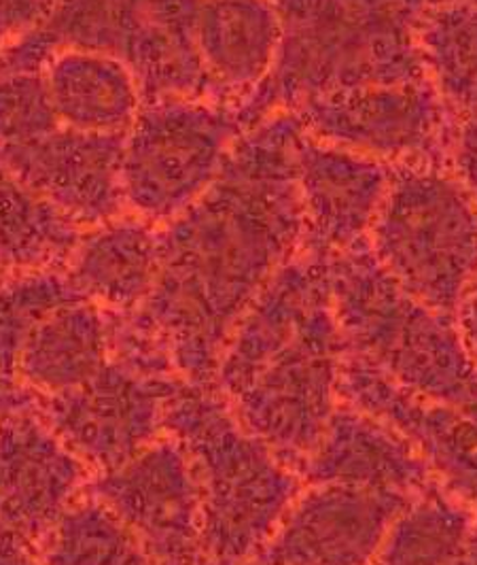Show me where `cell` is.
<instances>
[{
  "label": "cell",
  "instance_id": "cell-1",
  "mask_svg": "<svg viewBox=\"0 0 477 565\" xmlns=\"http://www.w3.org/2000/svg\"><path fill=\"white\" fill-rule=\"evenodd\" d=\"M295 114L247 128L221 177L160 227V273L137 312L164 342L176 374L213 385L225 342L272 277L302 254Z\"/></svg>",
  "mask_w": 477,
  "mask_h": 565
},
{
  "label": "cell",
  "instance_id": "cell-2",
  "mask_svg": "<svg viewBox=\"0 0 477 565\" xmlns=\"http://www.w3.org/2000/svg\"><path fill=\"white\" fill-rule=\"evenodd\" d=\"M344 355L327 264L300 254L234 328L213 385L238 422L297 472L342 404Z\"/></svg>",
  "mask_w": 477,
  "mask_h": 565
},
{
  "label": "cell",
  "instance_id": "cell-3",
  "mask_svg": "<svg viewBox=\"0 0 477 565\" xmlns=\"http://www.w3.org/2000/svg\"><path fill=\"white\" fill-rule=\"evenodd\" d=\"M442 0H272L281 50L270 77L234 109L242 128L316 96L424 79L419 26Z\"/></svg>",
  "mask_w": 477,
  "mask_h": 565
},
{
  "label": "cell",
  "instance_id": "cell-4",
  "mask_svg": "<svg viewBox=\"0 0 477 565\" xmlns=\"http://www.w3.org/2000/svg\"><path fill=\"white\" fill-rule=\"evenodd\" d=\"M164 434L192 463L208 564H253L304 489L297 472L240 424L210 385L176 381Z\"/></svg>",
  "mask_w": 477,
  "mask_h": 565
},
{
  "label": "cell",
  "instance_id": "cell-5",
  "mask_svg": "<svg viewBox=\"0 0 477 565\" xmlns=\"http://www.w3.org/2000/svg\"><path fill=\"white\" fill-rule=\"evenodd\" d=\"M346 349L399 385L456 408L477 406V362L456 319L424 307L367 241L325 259Z\"/></svg>",
  "mask_w": 477,
  "mask_h": 565
},
{
  "label": "cell",
  "instance_id": "cell-6",
  "mask_svg": "<svg viewBox=\"0 0 477 565\" xmlns=\"http://www.w3.org/2000/svg\"><path fill=\"white\" fill-rule=\"evenodd\" d=\"M367 245L410 296L456 319L477 277L476 202L446 162L394 164Z\"/></svg>",
  "mask_w": 477,
  "mask_h": 565
},
{
  "label": "cell",
  "instance_id": "cell-7",
  "mask_svg": "<svg viewBox=\"0 0 477 565\" xmlns=\"http://www.w3.org/2000/svg\"><path fill=\"white\" fill-rule=\"evenodd\" d=\"M242 132L234 111L199 96L144 103L121 147L126 211L166 226L215 185Z\"/></svg>",
  "mask_w": 477,
  "mask_h": 565
},
{
  "label": "cell",
  "instance_id": "cell-8",
  "mask_svg": "<svg viewBox=\"0 0 477 565\" xmlns=\"http://www.w3.org/2000/svg\"><path fill=\"white\" fill-rule=\"evenodd\" d=\"M291 114L316 141L387 164L446 162L452 115L424 77L405 84L364 85L316 96Z\"/></svg>",
  "mask_w": 477,
  "mask_h": 565
},
{
  "label": "cell",
  "instance_id": "cell-9",
  "mask_svg": "<svg viewBox=\"0 0 477 565\" xmlns=\"http://www.w3.org/2000/svg\"><path fill=\"white\" fill-rule=\"evenodd\" d=\"M176 381L109 358L79 387L39 397V411L89 472L107 475L164 436V411Z\"/></svg>",
  "mask_w": 477,
  "mask_h": 565
},
{
  "label": "cell",
  "instance_id": "cell-10",
  "mask_svg": "<svg viewBox=\"0 0 477 565\" xmlns=\"http://www.w3.org/2000/svg\"><path fill=\"white\" fill-rule=\"evenodd\" d=\"M85 7L62 24L84 22L66 34L64 45H84L126 62L137 75L144 98L199 96L206 79L196 54L199 0H64ZM54 18V20H56Z\"/></svg>",
  "mask_w": 477,
  "mask_h": 565
},
{
  "label": "cell",
  "instance_id": "cell-11",
  "mask_svg": "<svg viewBox=\"0 0 477 565\" xmlns=\"http://www.w3.org/2000/svg\"><path fill=\"white\" fill-rule=\"evenodd\" d=\"M85 491L130 527L153 565H210L202 500L183 447L162 436L121 468L96 475Z\"/></svg>",
  "mask_w": 477,
  "mask_h": 565
},
{
  "label": "cell",
  "instance_id": "cell-12",
  "mask_svg": "<svg viewBox=\"0 0 477 565\" xmlns=\"http://www.w3.org/2000/svg\"><path fill=\"white\" fill-rule=\"evenodd\" d=\"M412 500L342 482L310 484L253 564L373 565L394 519Z\"/></svg>",
  "mask_w": 477,
  "mask_h": 565
},
{
  "label": "cell",
  "instance_id": "cell-13",
  "mask_svg": "<svg viewBox=\"0 0 477 565\" xmlns=\"http://www.w3.org/2000/svg\"><path fill=\"white\" fill-rule=\"evenodd\" d=\"M87 482L84 461L57 438L39 406L0 419V540L36 553Z\"/></svg>",
  "mask_w": 477,
  "mask_h": 565
},
{
  "label": "cell",
  "instance_id": "cell-14",
  "mask_svg": "<svg viewBox=\"0 0 477 565\" xmlns=\"http://www.w3.org/2000/svg\"><path fill=\"white\" fill-rule=\"evenodd\" d=\"M339 399L389 425L419 451L446 489L476 502L477 424L465 408L405 390L348 349L339 372Z\"/></svg>",
  "mask_w": 477,
  "mask_h": 565
},
{
  "label": "cell",
  "instance_id": "cell-15",
  "mask_svg": "<svg viewBox=\"0 0 477 565\" xmlns=\"http://www.w3.org/2000/svg\"><path fill=\"white\" fill-rule=\"evenodd\" d=\"M391 172L393 167L382 160L316 141L304 132L295 149L302 254L327 259L367 241Z\"/></svg>",
  "mask_w": 477,
  "mask_h": 565
},
{
  "label": "cell",
  "instance_id": "cell-16",
  "mask_svg": "<svg viewBox=\"0 0 477 565\" xmlns=\"http://www.w3.org/2000/svg\"><path fill=\"white\" fill-rule=\"evenodd\" d=\"M123 137H91L66 128L0 147V167L50 200L82 230L126 215L121 192Z\"/></svg>",
  "mask_w": 477,
  "mask_h": 565
},
{
  "label": "cell",
  "instance_id": "cell-17",
  "mask_svg": "<svg viewBox=\"0 0 477 565\" xmlns=\"http://www.w3.org/2000/svg\"><path fill=\"white\" fill-rule=\"evenodd\" d=\"M308 484L342 482L416 498L440 479L419 451L389 425L353 406H337L321 443L300 466Z\"/></svg>",
  "mask_w": 477,
  "mask_h": 565
},
{
  "label": "cell",
  "instance_id": "cell-18",
  "mask_svg": "<svg viewBox=\"0 0 477 565\" xmlns=\"http://www.w3.org/2000/svg\"><path fill=\"white\" fill-rule=\"evenodd\" d=\"M62 128L91 137H126L144 105L132 68L100 50L59 45L41 66Z\"/></svg>",
  "mask_w": 477,
  "mask_h": 565
},
{
  "label": "cell",
  "instance_id": "cell-19",
  "mask_svg": "<svg viewBox=\"0 0 477 565\" xmlns=\"http://www.w3.org/2000/svg\"><path fill=\"white\" fill-rule=\"evenodd\" d=\"M281 18L272 0H199L196 54L208 87L251 96L281 50Z\"/></svg>",
  "mask_w": 477,
  "mask_h": 565
},
{
  "label": "cell",
  "instance_id": "cell-20",
  "mask_svg": "<svg viewBox=\"0 0 477 565\" xmlns=\"http://www.w3.org/2000/svg\"><path fill=\"white\" fill-rule=\"evenodd\" d=\"M160 227L126 213L85 230L64 273L91 305L132 312L149 298L160 273Z\"/></svg>",
  "mask_w": 477,
  "mask_h": 565
},
{
  "label": "cell",
  "instance_id": "cell-21",
  "mask_svg": "<svg viewBox=\"0 0 477 565\" xmlns=\"http://www.w3.org/2000/svg\"><path fill=\"white\" fill-rule=\"evenodd\" d=\"M111 358V317L89 300L52 312L32 332L18 360V381L39 397L79 387Z\"/></svg>",
  "mask_w": 477,
  "mask_h": 565
},
{
  "label": "cell",
  "instance_id": "cell-22",
  "mask_svg": "<svg viewBox=\"0 0 477 565\" xmlns=\"http://www.w3.org/2000/svg\"><path fill=\"white\" fill-rule=\"evenodd\" d=\"M85 230L0 167V273L64 270Z\"/></svg>",
  "mask_w": 477,
  "mask_h": 565
},
{
  "label": "cell",
  "instance_id": "cell-23",
  "mask_svg": "<svg viewBox=\"0 0 477 565\" xmlns=\"http://www.w3.org/2000/svg\"><path fill=\"white\" fill-rule=\"evenodd\" d=\"M476 527V510L437 482L401 510L373 565H456Z\"/></svg>",
  "mask_w": 477,
  "mask_h": 565
},
{
  "label": "cell",
  "instance_id": "cell-24",
  "mask_svg": "<svg viewBox=\"0 0 477 565\" xmlns=\"http://www.w3.org/2000/svg\"><path fill=\"white\" fill-rule=\"evenodd\" d=\"M426 79L454 117L477 115V2L442 0L419 26Z\"/></svg>",
  "mask_w": 477,
  "mask_h": 565
},
{
  "label": "cell",
  "instance_id": "cell-25",
  "mask_svg": "<svg viewBox=\"0 0 477 565\" xmlns=\"http://www.w3.org/2000/svg\"><path fill=\"white\" fill-rule=\"evenodd\" d=\"M36 557L41 565H153L130 527L87 491L57 521Z\"/></svg>",
  "mask_w": 477,
  "mask_h": 565
},
{
  "label": "cell",
  "instance_id": "cell-26",
  "mask_svg": "<svg viewBox=\"0 0 477 565\" xmlns=\"http://www.w3.org/2000/svg\"><path fill=\"white\" fill-rule=\"evenodd\" d=\"M84 296L64 270L9 275L0 279V374L15 379L18 360L32 332L59 307Z\"/></svg>",
  "mask_w": 477,
  "mask_h": 565
},
{
  "label": "cell",
  "instance_id": "cell-27",
  "mask_svg": "<svg viewBox=\"0 0 477 565\" xmlns=\"http://www.w3.org/2000/svg\"><path fill=\"white\" fill-rule=\"evenodd\" d=\"M59 126L41 68L0 73V147L26 145Z\"/></svg>",
  "mask_w": 477,
  "mask_h": 565
},
{
  "label": "cell",
  "instance_id": "cell-28",
  "mask_svg": "<svg viewBox=\"0 0 477 565\" xmlns=\"http://www.w3.org/2000/svg\"><path fill=\"white\" fill-rule=\"evenodd\" d=\"M446 164L477 206V115L456 117L449 135Z\"/></svg>",
  "mask_w": 477,
  "mask_h": 565
},
{
  "label": "cell",
  "instance_id": "cell-29",
  "mask_svg": "<svg viewBox=\"0 0 477 565\" xmlns=\"http://www.w3.org/2000/svg\"><path fill=\"white\" fill-rule=\"evenodd\" d=\"M64 0H0V41H15L54 20Z\"/></svg>",
  "mask_w": 477,
  "mask_h": 565
},
{
  "label": "cell",
  "instance_id": "cell-30",
  "mask_svg": "<svg viewBox=\"0 0 477 565\" xmlns=\"http://www.w3.org/2000/svg\"><path fill=\"white\" fill-rule=\"evenodd\" d=\"M30 406H39V396L32 394L20 381L0 374V419L13 411Z\"/></svg>",
  "mask_w": 477,
  "mask_h": 565
},
{
  "label": "cell",
  "instance_id": "cell-31",
  "mask_svg": "<svg viewBox=\"0 0 477 565\" xmlns=\"http://www.w3.org/2000/svg\"><path fill=\"white\" fill-rule=\"evenodd\" d=\"M456 323H458V330L477 362V277L471 282V287L467 289V294L458 307Z\"/></svg>",
  "mask_w": 477,
  "mask_h": 565
},
{
  "label": "cell",
  "instance_id": "cell-32",
  "mask_svg": "<svg viewBox=\"0 0 477 565\" xmlns=\"http://www.w3.org/2000/svg\"><path fill=\"white\" fill-rule=\"evenodd\" d=\"M0 565H41L36 553L13 540H0Z\"/></svg>",
  "mask_w": 477,
  "mask_h": 565
},
{
  "label": "cell",
  "instance_id": "cell-33",
  "mask_svg": "<svg viewBox=\"0 0 477 565\" xmlns=\"http://www.w3.org/2000/svg\"><path fill=\"white\" fill-rule=\"evenodd\" d=\"M2 45H4V43H2V41H0V52H2Z\"/></svg>",
  "mask_w": 477,
  "mask_h": 565
},
{
  "label": "cell",
  "instance_id": "cell-34",
  "mask_svg": "<svg viewBox=\"0 0 477 565\" xmlns=\"http://www.w3.org/2000/svg\"><path fill=\"white\" fill-rule=\"evenodd\" d=\"M2 277H4V275H2V273H0V279H2Z\"/></svg>",
  "mask_w": 477,
  "mask_h": 565
},
{
  "label": "cell",
  "instance_id": "cell-35",
  "mask_svg": "<svg viewBox=\"0 0 477 565\" xmlns=\"http://www.w3.org/2000/svg\"><path fill=\"white\" fill-rule=\"evenodd\" d=\"M474 504H476V509H477V500H476V502H474Z\"/></svg>",
  "mask_w": 477,
  "mask_h": 565
},
{
  "label": "cell",
  "instance_id": "cell-36",
  "mask_svg": "<svg viewBox=\"0 0 477 565\" xmlns=\"http://www.w3.org/2000/svg\"><path fill=\"white\" fill-rule=\"evenodd\" d=\"M251 565H259V564H251Z\"/></svg>",
  "mask_w": 477,
  "mask_h": 565
}]
</instances>
